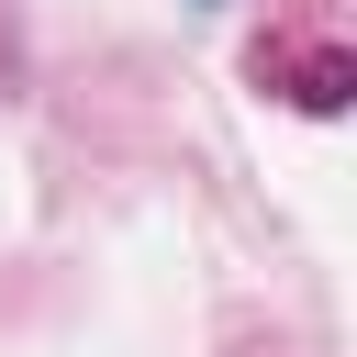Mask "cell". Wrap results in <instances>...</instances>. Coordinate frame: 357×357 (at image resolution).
<instances>
[{
  "mask_svg": "<svg viewBox=\"0 0 357 357\" xmlns=\"http://www.w3.org/2000/svg\"><path fill=\"white\" fill-rule=\"evenodd\" d=\"M279 78H290V100H301V112H346V89H357V67H346L335 45H312V56H290Z\"/></svg>",
  "mask_w": 357,
  "mask_h": 357,
  "instance_id": "cell-1",
  "label": "cell"
}]
</instances>
